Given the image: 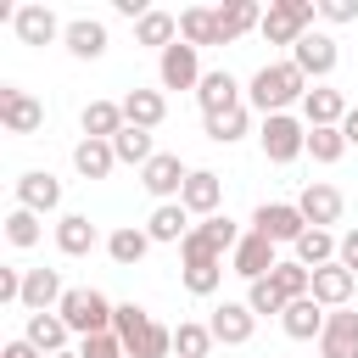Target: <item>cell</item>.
I'll use <instances>...</instances> for the list:
<instances>
[{
	"mask_svg": "<svg viewBox=\"0 0 358 358\" xmlns=\"http://www.w3.org/2000/svg\"><path fill=\"white\" fill-rule=\"evenodd\" d=\"M313 84L302 78V67L285 56V62H263L252 78H246V106L252 112H263V117H274V112H291V106H302V95H308Z\"/></svg>",
	"mask_w": 358,
	"mask_h": 358,
	"instance_id": "6da1fadb",
	"label": "cell"
},
{
	"mask_svg": "<svg viewBox=\"0 0 358 358\" xmlns=\"http://www.w3.org/2000/svg\"><path fill=\"white\" fill-rule=\"evenodd\" d=\"M62 319H67V330L84 341V336H101V330H112V319H117V302H106L95 285H67V296H62V308H56Z\"/></svg>",
	"mask_w": 358,
	"mask_h": 358,
	"instance_id": "7a4b0ae2",
	"label": "cell"
},
{
	"mask_svg": "<svg viewBox=\"0 0 358 358\" xmlns=\"http://www.w3.org/2000/svg\"><path fill=\"white\" fill-rule=\"evenodd\" d=\"M313 17H319V0H268L257 34L268 45H296L302 34H313Z\"/></svg>",
	"mask_w": 358,
	"mask_h": 358,
	"instance_id": "3957f363",
	"label": "cell"
},
{
	"mask_svg": "<svg viewBox=\"0 0 358 358\" xmlns=\"http://www.w3.org/2000/svg\"><path fill=\"white\" fill-rule=\"evenodd\" d=\"M257 145H263V157L268 162H296L302 151H308V123L302 117H291V112H274V117H263V129H257Z\"/></svg>",
	"mask_w": 358,
	"mask_h": 358,
	"instance_id": "277c9868",
	"label": "cell"
},
{
	"mask_svg": "<svg viewBox=\"0 0 358 358\" xmlns=\"http://www.w3.org/2000/svg\"><path fill=\"white\" fill-rule=\"evenodd\" d=\"M274 268H280V246H274L268 235L246 229V235H241V246L229 252V274H241V280L252 285V280H268Z\"/></svg>",
	"mask_w": 358,
	"mask_h": 358,
	"instance_id": "5b68a950",
	"label": "cell"
},
{
	"mask_svg": "<svg viewBox=\"0 0 358 358\" xmlns=\"http://www.w3.org/2000/svg\"><path fill=\"white\" fill-rule=\"evenodd\" d=\"M291 62L302 67V78H308V84H324V78L336 73L341 50H336V39H330L324 28H313V34H302V39L291 45Z\"/></svg>",
	"mask_w": 358,
	"mask_h": 358,
	"instance_id": "8992f818",
	"label": "cell"
},
{
	"mask_svg": "<svg viewBox=\"0 0 358 358\" xmlns=\"http://www.w3.org/2000/svg\"><path fill=\"white\" fill-rule=\"evenodd\" d=\"M252 229L268 235L274 246H296V241L308 235V218L296 213V201H263V207L252 213Z\"/></svg>",
	"mask_w": 358,
	"mask_h": 358,
	"instance_id": "52a82bcc",
	"label": "cell"
},
{
	"mask_svg": "<svg viewBox=\"0 0 358 358\" xmlns=\"http://www.w3.org/2000/svg\"><path fill=\"white\" fill-rule=\"evenodd\" d=\"M201 78H207V73H201V50H196V45L179 39V45H168V50L157 56V84H162V90H196Z\"/></svg>",
	"mask_w": 358,
	"mask_h": 358,
	"instance_id": "ba28073f",
	"label": "cell"
},
{
	"mask_svg": "<svg viewBox=\"0 0 358 358\" xmlns=\"http://www.w3.org/2000/svg\"><path fill=\"white\" fill-rule=\"evenodd\" d=\"M296 213L308 218V229H330V224H341L347 201H341V190H336V185L308 179V185H302V196H296Z\"/></svg>",
	"mask_w": 358,
	"mask_h": 358,
	"instance_id": "9c48e42d",
	"label": "cell"
},
{
	"mask_svg": "<svg viewBox=\"0 0 358 358\" xmlns=\"http://www.w3.org/2000/svg\"><path fill=\"white\" fill-rule=\"evenodd\" d=\"M11 34H17L22 45H56V39L67 34V22H62L50 6L34 0V6H17V11H11Z\"/></svg>",
	"mask_w": 358,
	"mask_h": 358,
	"instance_id": "30bf717a",
	"label": "cell"
},
{
	"mask_svg": "<svg viewBox=\"0 0 358 358\" xmlns=\"http://www.w3.org/2000/svg\"><path fill=\"white\" fill-rule=\"evenodd\" d=\"M0 123H6V134H39V129H45V106H39L28 90L0 84Z\"/></svg>",
	"mask_w": 358,
	"mask_h": 358,
	"instance_id": "8fae6325",
	"label": "cell"
},
{
	"mask_svg": "<svg viewBox=\"0 0 358 358\" xmlns=\"http://www.w3.org/2000/svg\"><path fill=\"white\" fill-rule=\"evenodd\" d=\"M185 179H190V168H185L173 151H157V157L140 168V185H145V196H157V201H179Z\"/></svg>",
	"mask_w": 358,
	"mask_h": 358,
	"instance_id": "7c38bea8",
	"label": "cell"
},
{
	"mask_svg": "<svg viewBox=\"0 0 358 358\" xmlns=\"http://www.w3.org/2000/svg\"><path fill=\"white\" fill-rule=\"evenodd\" d=\"M179 207H185L190 218H213V213L224 207V179H218L213 168H190V179H185V190H179Z\"/></svg>",
	"mask_w": 358,
	"mask_h": 358,
	"instance_id": "4fadbf2b",
	"label": "cell"
},
{
	"mask_svg": "<svg viewBox=\"0 0 358 358\" xmlns=\"http://www.w3.org/2000/svg\"><path fill=\"white\" fill-rule=\"evenodd\" d=\"M207 330H213V341H224V347H246L252 330H257V313L246 308V296H241V302H218L213 319H207Z\"/></svg>",
	"mask_w": 358,
	"mask_h": 358,
	"instance_id": "5bb4252c",
	"label": "cell"
},
{
	"mask_svg": "<svg viewBox=\"0 0 358 358\" xmlns=\"http://www.w3.org/2000/svg\"><path fill=\"white\" fill-rule=\"evenodd\" d=\"M196 106H201V117H213V112H229V106H246V95H241V78H235L229 67H213V73L196 84Z\"/></svg>",
	"mask_w": 358,
	"mask_h": 358,
	"instance_id": "9a60e30c",
	"label": "cell"
},
{
	"mask_svg": "<svg viewBox=\"0 0 358 358\" xmlns=\"http://www.w3.org/2000/svg\"><path fill=\"white\" fill-rule=\"evenodd\" d=\"M17 207H28V213H56L62 207V179L56 173H45V168H28V173H17Z\"/></svg>",
	"mask_w": 358,
	"mask_h": 358,
	"instance_id": "2e32d148",
	"label": "cell"
},
{
	"mask_svg": "<svg viewBox=\"0 0 358 358\" xmlns=\"http://www.w3.org/2000/svg\"><path fill=\"white\" fill-rule=\"evenodd\" d=\"M352 106H347V95L341 90H330V84H313L308 95H302V123L308 129H341V117H347Z\"/></svg>",
	"mask_w": 358,
	"mask_h": 358,
	"instance_id": "e0dca14e",
	"label": "cell"
},
{
	"mask_svg": "<svg viewBox=\"0 0 358 358\" xmlns=\"http://www.w3.org/2000/svg\"><path fill=\"white\" fill-rule=\"evenodd\" d=\"M352 291H358V274H352V268H341V263L313 268V291H308V296H313L319 308H330V313H336V308H347V302H352Z\"/></svg>",
	"mask_w": 358,
	"mask_h": 358,
	"instance_id": "ac0fdd59",
	"label": "cell"
},
{
	"mask_svg": "<svg viewBox=\"0 0 358 358\" xmlns=\"http://www.w3.org/2000/svg\"><path fill=\"white\" fill-rule=\"evenodd\" d=\"M62 296H67V285L56 268H22V308L28 313H56Z\"/></svg>",
	"mask_w": 358,
	"mask_h": 358,
	"instance_id": "d6986e66",
	"label": "cell"
},
{
	"mask_svg": "<svg viewBox=\"0 0 358 358\" xmlns=\"http://www.w3.org/2000/svg\"><path fill=\"white\" fill-rule=\"evenodd\" d=\"M213 22H218V45H235L241 34L263 28V6L257 0H224V6H213Z\"/></svg>",
	"mask_w": 358,
	"mask_h": 358,
	"instance_id": "ffe728a7",
	"label": "cell"
},
{
	"mask_svg": "<svg viewBox=\"0 0 358 358\" xmlns=\"http://www.w3.org/2000/svg\"><path fill=\"white\" fill-rule=\"evenodd\" d=\"M62 45H67V56H78V62H101L112 39H106V22H101V17H73L67 34H62Z\"/></svg>",
	"mask_w": 358,
	"mask_h": 358,
	"instance_id": "44dd1931",
	"label": "cell"
},
{
	"mask_svg": "<svg viewBox=\"0 0 358 358\" xmlns=\"http://www.w3.org/2000/svg\"><path fill=\"white\" fill-rule=\"evenodd\" d=\"M101 246V229L90 224V213H62L56 218V252L62 257H90Z\"/></svg>",
	"mask_w": 358,
	"mask_h": 358,
	"instance_id": "7402d4cb",
	"label": "cell"
},
{
	"mask_svg": "<svg viewBox=\"0 0 358 358\" xmlns=\"http://www.w3.org/2000/svg\"><path fill=\"white\" fill-rule=\"evenodd\" d=\"M324 319H330V308H319L313 296H296V302H285L280 330H285L291 341H319V336H324Z\"/></svg>",
	"mask_w": 358,
	"mask_h": 358,
	"instance_id": "603a6c76",
	"label": "cell"
},
{
	"mask_svg": "<svg viewBox=\"0 0 358 358\" xmlns=\"http://www.w3.org/2000/svg\"><path fill=\"white\" fill-rule=\"evenodd\" d=\"M22 341H28V347H39L45 358H56V352H67L73 330H67V319H62V313H28V324H22Z\"/></svg>",
	"mask_w": 358,
	"mask_h": 358,
	"instance_id": "cb8c5ba5",
	"label": "cell"
},
{
	"mask_svg": "<svg viewBox=\"0 0 358 358\" xmlns=\"http://www.w3.org/2000/svg\"><path fill=\"white\" fill-rule=\"evenodd\" d=\"M319 358H358V313L336 308L324 319V336H319Z\"/></svg>",
	"mask_w": 358,
	"mask_h": 358,
	"instance_id": "d4e9b609",
	"label": "cell"
},
{
	"mask_svg": "<svg viewBox=\"0 0 358 358\" xmlns=\"http://www.w3.org/2000/svg\"><path fill=\"white\" fill-rule=\"evenodd\" d=\"M190 229H196V224H190V213H185L179 201H157L151 218H145V235H151L157 246H179Z\"/></svg>",
	"mask_w": 358,
	"mask_h": 358,
	"instance_id": "484cf974",
	"label": "cell"
},
{
	"mask_svg": "<svg viewBox=\"0 0 358 358\" xmlns=\"http://www.w3.org/2000/svg\"><path fill=\"white\" fill-rule=\"evenodd\" d=\"M78 129H84V140H117L123 134V101H90L78 112Z\"/></svg>",
	"mask_w": 358,
	"mask_h": 358,
	"instance_id": "4316f807",
	"label": "cell"
},
{
	"mask_svg": "<svg viewBox=\"0 0 358 358\" xmlns=\"http://www.w3.org/2000/svg\"><path fill=\"white\" fill-rule=\"evenodd\" d=\"M151 246H157V241H151V235H145L140 224H117V229L106 235V257H112L117 268H134V263H140V257H145Z\"/></svg>",
	"mask_w": 358,
	"mask_h": 358,
	"instance_id": "83f0119b",
	"label": "cell"
},
{
	"mask_svg": "<svg viewBox=\"0 0 358 358\" xmlns=\"http://www.w3.org/2000/svg\"><path fill=\"white\" fill-rule=\"evenodd\" d=\"M134 39H140V45H151V50L162 56L168 45H179V17H173V11H162V6H151V11L134 22Z\"/></svg>",
	"mask_w": 358,
	"mask_h": 358,
	"instance_id": "f1b7e54d",
	"label": "cell"
},
{
	"mask_svg": "<svg viewBox=\"0 0 358 358\" xmlns=\"http://www.w3.org/2000/svg\"><path fill=\"white\" fill-rule=\"evenodd\" d=\"M162 117H168L162 90H129V95H123V123H134V129H157Z\"/></svg>",
	"mask_w": 358,
	"mask_h": 358,
	"instance_id": "f546056e",
	"label": "cell"
},
{
	"mask_svg": "<svg viewBox=\"0 0 358 358\" xmlns=\"http://www.w3.org/2000/svg\"><path fill=\"white\" fill-rule=\"evenodd\" d=\"M201 129H207V140H213V145H235V140H246V129H252V106L213 112V117H201Z\"/></svg>",
	"mask_w": 358,
	"mask_h": 358,
	"instance_id": "4dcf8cb0",
	"label": "cell"
},
{
	"mask_svg": "<svg viewBox=\"0 0 358 358\" xmlns=\"http://www.w3.org/2000/svg\"><path fill=\"white\" fill-rule=\"evenodd\" d=\"M73 168H78L84 179H106V173L117 168L112 140H78V145H73Z\"/></svg>",
	"mask_w": 358,
	"mask_h": 358,
	"instance_id": "1f68e13d",
	"label": "cell"
},
{
	"mask_svg": "<svg viewBox=\"0 0 358 358\" xmlns=\"http://www.w3.org/2000/svg\"><path fill=\"white\" fill-rule=\"evenodd\" d=\"M336 241H341L336 229H308L291 252H296V263H302V268H324V263H336Z\"/></svg>",
	"mask_w": 358,
	"mask_h": 358,
	"instance_id": "d6a6232c",
	"label": "cell"
},
{
	"mask_svg": "<svg viewBox=\"0 0 358 358\" xmlns=\"http://www.w3.org/2000/svg\"><path fill=\"white\" fill-rule=\"evenodd\" d=\"M179 39L185 45H218V22H213V6H190V11H179Z\"/></svg>",
	"mask_w": 358,
	"mask_h": 358,
	"instance_id": "836d02e7",
	"label": "cell"
},
{
	"mask_svg": "<svg viewBox=\"0 0 358 358\" xmlns=\"http://www.w3.org/2000/svg\"><path fill=\"white\" fill-rule=\"evenodd\" d=\"M112 151H117V162H134V168H145V162L157 157V140H151V129H134V123H123V134L112 140Z\"/></svg>",
	"mask_w": 358,
	"mask_h": 358,
	"instance_id": "e575fe53",
	"label": "cell"
},
{
	"mask_svg": "<svg viewBox=\"0 0 358 358\" xmlns=\"http://www.w3.org/2000/svg\"><path fill=\"white\" fill-rule=\"evenodd\" d=\"M196 235H201V241H207V246H213L218 257H229V252L241 246V235H246V229H241L235 218H224V213H213V218H201V224H196Z\"/></svg>",
	"mask_w": 358,
	"mask_h": 358,
	"instance_id": "d590c367",
	"label": "cell"
},
{
	"mask_svg": "<svg viewBox=\"0 0 358 358\" xmlns=\"http://www.w3.org/2000/svg\"><path fill=\"white\" fill-rule=\"evenodd\" d=\"M39 235H45V218H39V213H28V207H11V213H6V241H11L17 252L39 246Z\"/></svg>",
	"mask_w": 358,
	"mask_h": 358,
	"instance_id": "8d00e7d4",
	"label": "cell"
},
{
	"mask_svg": "<svg viewBox=\"0 0 358 358\" xmlns=\"http://www.w3.org/2000/svg\"><path fill=\"white\" fill-rule=\"evenodd\" d=\"M268 280H274V291H280L285 302H296V296H308V291H313V268H302L296 257H280V268H274Z\"/></svg>",
	"mask_w": 358,
	"mask_h": 358,
	"instance_id": "74e56055",
	"label": "cell"
},
{
	"mask_svg": "<svg viewBox=\"0 0 358 358\" xmlns=\"http://www.w3.org/2000/svg\"><path fill=\"white\" fill-rule=\"evenodd\" d=\"M213 347H218V341H213L207 324H196V319H179V324H173V352H179V358H207Z\"/></svg>",
	"mask_w": 358,
	"mask_h": 358,
	"instance_id": "f35d334b",
	"label": "cell"
},
{
	"mask_svg": "<svg viewBox=\"0 0 358 358\" xmlns=\"http://www.w3.org/2000/svg\"><path fill=\"white\" fill-rule=\"evenodd\" d=\"M168 352H173V330H168V324H157V319L129 341V358H168Z\"/></svg>",
	"mask_w": 358,
	"mask_h": 358,
	"instance_id": "ab89813d",
	"label": "cell"
},
{
	"mask_svg": "<svg viewBox=\"0 0 358 358\" xmlns=\"http://www.w3.org/2000/svg\"><path fill=\"white\" fill-rule=\"evenodd\" d=\"M308 157L313 162H341L347 157V134L341 129H308Z\"/></svg>",
	"mask_w": 358,
	"mask_h": 358,
	"instance_id": "60d3db41",
	"label": "cell"
},
{
	"mask_svg": "<svg viewBox=\"0 0 358 358\" xmlns=\"http://www.w3.org/2000/svg\"><path fill=\"white\" fill-rule=\"evenodd\" d=\"M179 280H185V291H190V296H213V291L224 285V263H196V268H179Z\"/></svg>",
	"mask_w": 358,
	"mask_h": 358,
	"instance_id": "b9f144b4",
	"label": "cell"
},
{
	"mask_svg": "<svg viewBox=\"0 0 358 358\" xmlns=\"http://www.w3.org/2000/svg\"><path fill=\"white\" fill-rule=\"evenodd\" d=\"M246 308H252L257 319H268V313L280 319V313H285V296L274 291V280H252V285H246Z\"/></svg>",
	"mask_w": 358,
	"mask_h": 358,
	"instance_id": "7bdbcfd3",
	"label": "cell"
},
{
	"mask_svg": "<svg viewBox=\"0 0 358 358\" xmlns=\"http://www.w3.org/2000/svg\"><path fill=\"white\" fill-rule=\"evenodd\" d=\"M145 324H151V313H145L140 302H117V319H112V330H117V341H123V347H129V341H134Z\"/></svg>",
	"mask_w": 358,
	"mask_h": 358,
	"instance_id": "ee69618b",
	"label": "cell"
},
{
	"mask_svg": "<svg viewBox=\"0 0 358 358\" xmlns=\"http://www.w3.org/2000/svg\"><path fill=\"white\" fill-rule=\"evenodd\" d=\"M78 358H129V347L117 341V330H101V336L78 341Z\"/></svg>",
	"mask_w": 358,
	"mask_h": 358,
	"instance_id": "f6af8a7d",
	"label": "cell"
},
{
	"mask_svg": "<svg viewBox=\"0 0 358 358\" xmlns=\"http://www.w3.org/2000/svg\"><path fill=\"white\" fill-rule=\"evenodd\" d=\"M179 263H185V268H196V263H224V257H218V252H213V246H207V241L190 229V235L179 241Z\"/></svg>",
	"mask_w": 358,
	"mask_h": 358,
	"instance_id": "bcb514c9",
	"label": "cell"
},
{
	"mask_svg": "<svg viewBox=\"0 0 358 358\" xmlns=\"http://www.w3.org/2000/svg\"><path fill=\"white\" fill-rule=\"evenodd\" d=\"M324 22H358V0H319Z\"/></svg>",
	"mask_w": 358,
	"mask_h": 358,
	"instance_id": "7dc6e473",
	"label": "cell"
},
{
	"mask_svg": "<svg viewBox=\"0 0 358 358\" xmlns=\"http://www.w3.org/2000/svg\"><path fill=\"white\" fill-rule=\"evenodd\" d=\"M336 263L358 274V229H341V241H336Z\"/></svg>",
	"mask_w": 358,
	"mask_h": 358,
	"instance_id": "c3c4849f",
	"label": "cell"
},
{
	"mask_svg": "<svg viewBox=\"0 0 358 358\" xmlns=\"http://www.w3.org/2000/svg\"><path fill=\"white\" fill-rule=\"evenodd\" d=\"M0 302L22 308V268H0Z\"/></svg>",
	"mask_w": 358,
	"mask_h": 358,
	"instance_id": "681fc988",
	"label": "cell"
},
{
	"mask_svg": "<svg viewBox=\"0 0 358 358\" xmlns=\"http://www.w3.org/2000/svg\"><path fill=\"white\" fill-rule=\"evenodd\" d=\"M112 11H117V17H129V22H140L151 6H145V0H112Z\"/></svg>",
	"mask_w": 358,
	"mask_h": 358,
	"instance_id": "f907efd6",
	"label": "cell"
},
{
	"mask_svg": "<svg viewBox=\"0 0 358 358\" xmlns=\"http://www.w3.org/2000/svg\"><path fill=\"white\" fill-rule=\"evenodd\" d=\"M0 358H45V352H39V347H28V341L17 336V341H6V347H0Z\"/></svg>",
	"mask_w": 358,
	"mask_h": 358,
	"instance_id": "816d5d0a",
	"label": "cell"
},
{
	"mask_svg": "<svg viewBox=\"0 0 358 358\" xmlns=\"http://www.w3.org/2000/svg\"><path fill=\"white\" fill-rule=\"evenodd\" d=\"M341 134H347V145H358V106L341 117Z\"/></svg>",
	"mask_w": 358,
	"mask_h": 358,
	"instance_id": "f5cc1de1",
	"label": "cell"
},
{
	"mask_svg": "<svg viewBox=\"0 0 358 358\" xmlns=\"http://www.w3.org/2000/svg\"><path fill=\"white\" fill-rule=\"evenodd\" d=\"M56 358H78V347H67V352H56Z\"/></svg>",
	"mask_w": 358,
	"mask_h": 358,
	"instance_id": "db71d44e",
	"label": "cell"
}]
</instances>
